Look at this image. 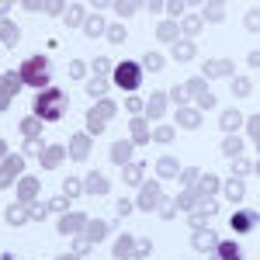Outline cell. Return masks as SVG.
<instances>
[{"label": "cell", "mask_w": 260, "mask_h": 260, "mask_svg": "<svg viewBox=\"0 0 260 260\" xmlns=\"http://www.w3.org/2000/svg\"><path fill=\"white\" fill-rule=\"evenodd\" d=\"M115 83H118L121 90H139V83H142V66L139 62H132V59H125L115 66Z\"/></svg>", "instance_id": "3957f363"}, {"label": "cell", "mask_w": 260, "mask_h": 260, "mask_svg": "<svg viewBox=\"0 0 260 260\" xmlns=\"http://www.w3.org/2000/svg\"><path fill=\"white\" fill-rule=\"evenodd\" d=\"M49 80H52V70H49V59H45V56H31V59L21 62V83L45 90Z\"/></svg>", "instance_id": "7a4b0ae2"}, {"label": "cell", "mask_w": 260, "mask_h": 260, "mask_svg": "<svg viewBox=\"0 0 260 260\" xmlns=\"http://www.w3.org/2000/svg\"><path fill=\"white\" fill-rule=\"evenodd\" d=\"M215 260H243V250H240V243H233V240H225L215 246Z\"/></svg>", "instance_id": "277c9868"}, {"label": "cell", "mask_w": 260, "mask_h": 260, "mask_svg": "<svg viewBox=\"0 0 260 260\" xmlns=\"http://www.w3.org/2000/svg\"><path fill=\"white\" fill-rule=\"evenodd\" d=\"M233 225H236V229H246V225H253V215H246V212H240V215L233 219Z\"/></svg>", "instance_id": "5b68a950"}, {"label": "cell", "mask_w": 260, "mask_h": 260, "mask_svg": "<svg viewBox=\"0 0 260 260\" xmlns=\"http://www.w3.org/2000/svg\"><path fill=\"white\" fill-rule=\"evenodd\" d=\"M70 108V98L62 94L59 87H45L39 98H35V118L42 121H59Z\"/></svg>", "instance_id": "6da1fadb"}]
</instances>
